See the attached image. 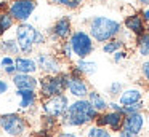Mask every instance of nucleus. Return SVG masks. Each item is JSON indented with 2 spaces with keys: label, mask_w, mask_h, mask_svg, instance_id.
Segmentation results:
<instances>
[{
  "label": "nucleus",
  "mask_w": 149,
  "mask_h": 137,
  "mask_svg": "<svg viewBox=\"0 0 149 137\" xmlns=\"http://www.w3.org/2000/svg\"><path fill=\"white\" fill-rule=\"evenodd\" d=\"M96 116L98 112L88 104L87 99H75L74 102L69 104L66 113L61 118V123L66 127H82L95 123Z\"/></svg>",
  "instance_id": "nucleus-1"
},
{
  "label": "nucleus",
  "mask_w": 149,
  "mask_h": 137,
  "mask_svg": "<svg viewBox=\"0 0 149 137\" xmlns=\"http://www.w3.org/2000/svg\"><path fill=\"white\" fill-rule=\"evenodd\" d=\"M90 30L88 35L93 38V41L98 43H106V41L117 38V35L122 30V25L116 19L106 18V16H95L90 21Z\"/></svg>",
  "instance_id": "nucleus-2"
},
{
  "label": "nucleus",
  "mask_w": 149,
  "mask_h": 137,
  "mask_svg": "<svg viewBox=\"0 0 149 137\" xmlns=\"http://www.w3.org/2000/svg\"><path fill=\"white\" fill-rule=\"evenodd\" d=\"M16 43L19 46V53L31 54L36 48V45L43 43V35L34 25L21 22L16 27Z\"/></svg>",
  "instance_id": "nucleus-3"
},
{
  "label": "nucleus",
  "mask_w": 149,
  "mask_h": 137,
  "mask_svg": "<svg viewBox=\"0 0 149 137\" xmlns=\"http://www.w3.org/2000/svg\"><path fill=\"white\" fill-rule=\"evenodd\" d=\"M68 72H61L58 75H43L39 80V92L43 99L53 96L64 94L68 86Z\"/></svg>",
  "instance_id": "nucleus-4"
},
{
  "label": "nucleus",
  "mask_w": 149,
  "mask_h": 137,
  "mask_svg": "<svg viewBox=\"0 0 149 137\" xmlns=\"http://www.w3.org/2000/svg\"><path fill=\"white\" fill-rule=\"evenodd\" d=\"M27 120L19 113H3L0 115V131L8 137H23L27 132Z\"/></svg>",
  "instance_id": "nucleus-5"
},
{
  "label": "nucleus",
  "mask_w": 149,
  "mask_h": 137,
  "mask_svg": "<svg viewBox=\"0 0 149 137\" xmlns=\"http://www.w3.org/2000/svg\"><path fill=\"white\" fill-rule=\"evenodd\" d=\"M69 46L72 50V54H74L77 59H87L95 50V41L87 32L84 30H75L72 32V35L69 37Z\"/></svg>",
  "instance_id": "nucleus-6"
},
{
  "label": "nucleus",
  "mask_w": 149,
  "mask_h": 137,
  "mask_svg": "<svg viewBox=\"0 0 149 137\" xmlns=\"http://www.w3.org/2000/svg\"><path fill=\"white\" fill-rule=\"evenodd\" d=\"M68 86H66V91L75 99H87L88 92H90V86L85 81L84 75L79 72L75 67H72L68 72Z\"/></svg>",
  "instance_id": "nucleus-7"
},
{
  "label": "nucleus",
  "mask_w": 149,
  "mask_h": 137,
  "mask_svg": "<svg viewBox=\"0 0 149 137\" xmlns=\"http://www.w3.org/2000/svg\"><path fill=\"white\" fill-rule=\"evenodd\" d=\"M69 97L66 94L53 96V97H47L42 101V110L47 116H52L55 120H61L63 115L66 113L69 107Z\"/></svg>",
  "instance_id": "nucleus-8"
},
{
  "label": "nucleus",
  "mask_w": 149,
  "mask_h": 137,
  "mask_svg": "<svg viewBox=\"0 0 149 137\" xmlns=\"http://www.w3.org/2000/svg\"><path fill=\"white\" fill-rule=\"evenodd\" d=\"M123 113L120 112H103V113H98L96 120H95V124L100 127H106L109 131H114V132H119L122 129L123 124Z\"/></svg>",
  "instance_id": "nucleus-9"
},
{
  "label": "nucleus",
  "mask_w": 149,
  "mask_h": 137,
  "mask_svg": "<svg viewBox=\"0 0 149 137\" xmlns=\"http://www.w3.org/2000/svg\"><path fill=\"white\" fill-rule=\"evenodd\" d=\"M36 62H37V69L40 72H43L45 75H58V73L63 72L61 62L56 59L55 54L39 53L36 57Z\"/></svg>",
  "instance_id": "nucleus-10"
},
{
  "label": "nucleus",
  "mask_w": 149,
  "mask_h": 137,
  "mask_svg": "<svg viewBox=\"0 0 149 137\" xmlns=\"http://www.w3.org/2000/svg\"><path fill=\"white\" fill-rule=\"evenodd\" d=\"M144 124H146V116L143 112L132 113V115H127L123 118V124H122V129L120 131H125V132L132 134L135 137H139V134L144 129Z\"/></svg>",
  "instance_id": "nucleus-11"
},
{
  "label": "nucleus",
  "mask_w": 149,
  "mask_h": 137,
  "mask_svg": "<svg viewBox=\"0 0 149 137\" xmlns=\"http://www.w3.org/2000/svg\"><path fill=\"white\" fill-rule=\"evenodd\" d=\"M34 8H36V3L34 0H16L13 5L10 6V16L13 19L24 22L29 19V16L32 14Z\"/></svg>",
  "instance_id": "nucleus-12"
},
{
  "label": "nucleus",
  "mask_w": 149,
  "mask_h": 137,
  "mask_svg": "<svg viewBox=\"0 0 149 137\" xmlns=\"http://www.w3.org/2000/svg\"><path fill=\"white\" fill-rule=\"evenodd\" d=\"M143 96H144V92H143L141 88H127L122 91V94L119 96V104L122 105V107H130V105H135V104H139V102H143Z\"/></svg>",
  "instance_id": "nucleus-13"
},
{
  "label": "nucleus",
  "mask_w": 149,
  "mask_h": 137,
  "mask_svg": "<svg viewBox=\"0 0 149 137\" xmlns=\"http://www.w3.org/2000/svg\"><path fill=\"white\" fill-rule=\"evenodd\" d=\"M15 88L16 89H29V91H37L39 88V80L34 75H26V73H15L11 76Z\"/></svg>",
  "instance_id": "nucleus-14"
},
{
  "label": "nucleus",
  "mask_w": 149,
  "mask_h": 137,
  "mask_svg": "<svg viewBox=\"0 0 149 137\" xmlns=\"http://www.w3.org/2000/svg\"><path fill=\"white\" fill-rule=\"evenodd\" d=\"M52 35L55 40H68L72 35V27H71V21L68 18H61L55 22V25L52 27Z\"/></svg>",
  "instance_id": "nucleus-15"
},
{
  "label": "nucleus",
  "mask_w": 149,
  "mask_h": 137,
  "mask_svg": "<svg viewBox=\"0 0 149 137\" xmlns=\"http://www.w3.org/2000/svg\"><path fill=\"white\" fill-rule=\"evenodd\" d=\"M15 67H16V73H26V75H34L39 70L36 59L27 56H18L15 59Z\"/></svg>",
  "instance_id": "nucleus-16"
},
{
  "label": "nucleus",
  "mask_w": 149,
  "mask_h": 137,
  "mask_svg": "<svg viewBox=\"0 0 149 137\" xmlns=\"http://www.w3.org/2000/svg\"><path fill=\"white\" fill-rule=\"evenodd\" d=\"M125 29L127 30H130L132 34H135L136 37H139L141 34H144L146 32V22L143 21V18L139 14H130L125 18Z\"/></svg>",
  "instance_id": "nucleus-17"
},
{
  "label": "nucleus",
  "mask_w": 149,
  "mask_h": 137,
  "mask_svg": "<svg viewBox=\"0 0 149 137\" xmlns=\"http://www.w3.org/2000/svg\"><path fill=\"white\" fill-rule=\"evenodd\" d=\"M87 101H88V104L98 112V113L107 112V105H109V102L106 101V97H104L101 92L95 91V89H90V92H88V96H87Z\"/></svg>",
  "instance_id": "nucleus-18"
},
{
  "label": "nucleus",
  "mask_w": 149,
  "mask_h": 137,
  "mask_svg": "<svg viewBox=\"0 0 149 137\" xmlns=\"http://www.w3.org/2000/svg\"><path fill=\"white\" fill-rule=\"evenodd\" d=\"M16 96L19 97V108L21 110H29L37 102V92L29 89H16Z\"/></svg>",
  "instance_id": "nucleus-19"
},
{
  "label": "nucleus",
  "mask_w": 149,
  "mask_h": 137,
  "mask_svg": "<svg viewBox=\"0 0 149 137\" xmlns=\"http://www.w3.org/2000/svg\"><path fill=\"white\" fill-rule=\"evenodd\" d=\"M74 67H75V69H77L84 76H90V75H93V73L98 70L96 62H93V61H88V59H77V62H75Z\"/></svg>",
  "instance_id": "nucleus-20"
},
{
  "label": "nucleus",
  "mask_w": 149,
  "mask_h": 137,
  "mask_svg": "<svg viewBox=\"0 0 149 137\" xmlns=\"http://www.w3.org/2000/svg\"><path fill=\"white\" fill-rule=\"evenodd\" d=\"M136 48H138L139 56L149 57V29H146L144 34L136 37Z\"/></svg>",
  "instance_id": "nucleus-21"
},
{
  "label": "nucleus",
  "mask_w": 149,
  "mask_h": 137,
  "mask_svg": "<svg viewBox=\"0 0 149 137\" xmlns=\"http://www.w3.org/2000/svg\"><path fill=\"white\" fill-rule=\"evenodd\" d=\"M0 51L3 54H7V56L13 57V54L19 53V46H18L16 40H13V38H5V40L0 41Z\"/></svg>",
  "instance_id": "nucleus-22"
},
{
  "label": "nucleus",
  "mask_w": 149,
  "mask_h": 137,
  "mask_svg": "<svg viewBox=\"0 0 149 137\" xmlns=\"http://www.w3.org/2000/svg\"><path fill=\"white\" fill-rule=\"evenodd\" d=\"M123 45H125V41L120 40V38H112V40L106 41V43H103V53L104 54H116L117 51H120L123 48Z\"/></svg>",
  "instance_id": "nucleus-23"
},
{
  "label": "nucleus",
  "mask_w": 149,
  "mask_h": 137,
  "mask_svg": "<svg viewBox=\"0 0 149 137\" xmlns=\"http://www.w3.org/2000/svg\"><path fill=\"white\" fill-rule=\"evenodd\" d=\"M0 69L3 70L7 75L13 76L16 73V67H15V59L11 56H3L0 59Z\"/></svg>",
  "instance_id": "nucleus-24"
},
{
  "label": "nucleus",
  "mask_w": 149,
  "mask_h": 137,
  "mask_svg": "<svg viewBox=\"0 0 149 137\" xmlns=\"http://www.w3.org/2000/svg\"><path fill=\"white\" fill-rule=\"evenodd\" d=\"M87 137H114V136H112V132H111L109 129L100 127V126H96V124H93V126L88 127Z\"/></svg>",
  "instance_id": "nucleus-25"
},
{
  "label": "nucleus",
  "mask_w": 149,
  "mask_h": 137,
  "mask_svg": "<svg viewBox=\"0 0 149 137\" xmlns=\"http://www.w3.org/2000/svg\"><path fill=\"white\" fill-rule=\"evenodd\" d=\"M122 91H123V85L120 81H112L109 85V88H107V94L111 97H119L122 94Z\"/></svg>",
  "instance_id": "nucleus-26"
},
{
  "label": "nucleus",
  "mask_w": 149,
  "mask_h": 137,
  "mask_svg": "<svg viewBox=\"0 0 149 137\" xmlns=\"http://www.w3.org/2000/svg\"><path fill=\"white\" fill-rule=\"evenodd\" d=\"M0 25H2L3 32H7L8 29H11V25H13V18L10 16V13H0Z\"/></svg>",
  "instance_id": "nucleus-27"
},
{
  "label": "nucleus",
  "mask_w": 149,
  "mask_h": 137,
  "mask_svg": "<svg viewBox=\"0 0 149 137\" xmlns=\"http://www.w3.org/2000/svg\"><path fill=\"white\" fill-rule=\"evenodd\" d=\"M127 51H123V50H120V51H117L116 54H112V57H114V62L116 64H119V62H122L123 59H127Z\"/></svg>",
  "instance_id": "nucleus-28"
},
{
  "label": "nucleus",
  "mask_w": 149,
  "mask_h": 137,
  "mask_svg": "<svg viewBox=\"0 0 149 137\" xmlns=\"http://www.w3.org/2000/svg\"><path fill=\"white\" fill-rule=\"evenodd\" d=\"M141 73H143V76H144V80L149 83V59L141 64Z\"/></svg>",
  "instance_id": "nucleus-29"
},
{
  "label": "nucleus",
  "mask_w": 149,
  "mask_h": 137,
  "mask_svg": "<svg viewBox=\"0 0 149 137\" xmlns=\"http://www.w3.org/2000/svg\"><path fill=\"white\" fill-rule=\"evenodd\" d=\"M8 89H10V85H8V81L0 76V94H5V92H8Z\"/></svg>",
  "instance_id": "nucleus-30"
},
{
  "label": "nucleus",
  "mask_w": 149,
  "mask_h": 137,
  "mask_svg": "<svg viewBox=\"0 0 149 137\" xmlns=\"http://www.w3.org/2000/svg\"><path fill=\"white\" fill-rule=\"evenodd\" d=\"M55 137H79V136H75L74 132H68V131H59Z\"/></svg>",
  "instance_id": "nucleus-31"
},
{
  "label": "nucleus",
  "mask_w": 149,
  "mask_h": 137,
  "mask_svg": "<svg viewBox=\"0 0 149 137\" xmlns=\"http://www.w3.org/2000/svg\"><path fill=\"white\" fill-rule=\"evenodd\" d=\"M141 18H143V21H144V22H149V8L143 10V13H141Z\"/></svg>",
  "instance_id": "nucleus-32"
},
{
  "label": "nucleus",
  "mask_w": 149,
  "mask_h": 137,
  "mask_svg": "<svg viewBox=\"0 0 149 137\" xmlns=\"http://www.w3.org/2000/svg\"><path fill=\"white\" fill-rule=\"evenodd\" d=\"M141 5H144V6H149V0H138Z\"/></svg>",
  "instance_id": "nucleus-33"
},
{
  "label": "nucleus",
  "mask_w": 149,
  "mask_h": 137,
  "mask_svg": "<svg viewBox=\"0 0 149 137\" xmlns=\"http://www.w3.org/2000/svg\"><path fill=\"white\" fill-rule=\"evenodd\" d=\"M3 35V29H2V25H0V37Z\"/></svg>",
  "instance_id": "nucleus-34"
}]
</instances>
